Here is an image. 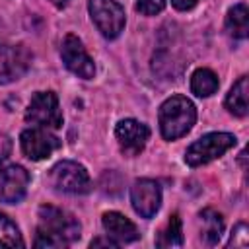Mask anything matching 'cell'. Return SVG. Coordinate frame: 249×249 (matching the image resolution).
I'll list each match as a JSON object with an SVG mask.
<instances>
[{
  "instance_id": "13",
  "label": "cell",
  "mask_w": 249,
  "mask_h": 249,
  "mask_svg": "<svg viewBox=\"0 0 249 249\" xmlns=\"http://www.w3.org/2000/svg\"><path fill=\"white\" fill-rule=\"evenodd\" d=\"M101 224H103V230L107 233L109 239H113L117 245H123V243H130V241H136L140 237L136 226L121 212L117 210H109L101 216Z\"/></svg>"
},
{
  "instance_id": "18",
  "label": "cell",
  "mask_w": 249,
  "mask_h": 249,
  "mask_svg": "<svg viewBox=\"0 0 249 249\" xmlns=\"http://www.w3.org/2000/svg\"><path fill=\"white\" fill-rule=\"evenodd\" d=\"M156 245L158 247H181L183 245V230H181L179 214H173L167 220V224L158 231Z\"/></svg>"
},
{
  "instance_id": "9",
  "label": "cell",
  "mask_w": 249,
  "mask_h": 249,
  "mask_svg": "<svg viewBox=\"0 0 249 249\" xmlns=\"http://www.w3.org/2000/svg\"><path fill=\"white\" fill-rule=\"evenodd\" d=\"M19 146H21V152L33 160V161H39V160H45L49 158L53 152H56L62 142L58 136H54L49 128H41V126H31V128H25L19 136Z\"/></svg>"
},
{
  "instance_id": "1",
  "label": "cell",
  "mask_w": 249,
  "mask_h": 249,
  "mask_svg": "<svg viewBox=\"0 0 249 249\" xmlns=\"http://www.w3.org/2000/svg\"><path fill=\"white\" fill-rule=\"evenodd\" d=\"M39 224H37V233H35V247H66L74 241L80 239L82 226L78 218H74L70 212L53 206V204H43L39 208Z\"/></svg>"
},
{
  "instance_id": "24",
  "label": "cell",
  "mask_w": 249,
  "mask_h": 249,
  "mask_svg": "<svg viewBox=\"0 0 249 249\" xmlns=\"http://www.w3.org/2000/svg\"><path fill=\"white\" fill-rule=\"evenodd\" d=\"M89 245H91V247H99V245H103V247H119V245H117L113 239H109V237H107V239H101V237L91 239V243H89Z\"/></svg>"
},
{
  "instance_id": "22",
  "label": "cell",
  "mask_w": 249,
  "mask_h": 249,
  "mask_svg": "<svg viewBox=\"0 0 249 249\" xmlns=\"http://www.w3.org/2000/svg\"><path fill=\"white\" fill-rule=\"evenodd\" d=\"M10 152H12V140L0 132V163L10 156Z\"/></svg>"
},
{
  "instance_id": "2",
  "label": "cell",
  "mask_w": 249,
  "mask_h": 249,
  "mask_svg": "<svg viewBox=\"0 0 249 249\" xmlns=\"http://www.w3.org/2000/svg\"><path fill=\"white\" fill-rule=\"evenodd\" d=\"M158 121L161 136L165 140H177L185 136L196 123V107L187 95L175 93L160 105Z\"/></svg>"
},
{
  "instance_id": "12",
  "label": "cell",
  "mask_w": 249,
  "mask_h": 249,
  "mask_svg": "<svg viewBox=\"0 0 249 249\" xmlns=\"http://www.w3.org/2000/svg\"><path fill=\"white\" fill-rule=\"evenodd\" d=\"M115 136L126 156H138L150 140V128L136 119H123L115 126Z\"/></svg>"
},
{
  "instance_id": "10",
  "label": "cell",
  "mask_w": 249,
  "mask_h": 249,
  "mask_svg": "<svg viewBox=\"0 0 249 249\" xmlns=\"http://www.w3.org/2000/svg\"><path fill=\"white\" fill-rule=\"evenodd\" d=\"M29 171L18 163H0V202L16 204L19 202L29 187Z\"/></svg>"
},
{
  "instance_id": "5",
  "label": "cell",
  "mask_w": 249,
  "mask_h": 249,
  "mask_svg": "<svg viewBox=\"0 0 249 249\" xmlns=\"http://www.w3.org/2000/svg\"><path fill=\"white\" fill-rule=\"evenodd\" d=\"M88 10L91 21L105 39H117L124 29V8L117 0H88Z\"/></svg>"
},
{
  "instance_id": "21",
  "label": "cell",
  "mask_w": 249,
  "mask_h": 249,
  "mask_svg": "<svg viewBox=\"0 0 249 249\" xmlns=\"http://www.w3.org/2000/svg\"><path fill=\"white\" fill-rule=\"evenodd\" d=\"M165 8V0H136V10L144 16H156Z\"/></svg>"
},
{
  "instance_id": "17",
  "label": "cell",
  "mask_w": 249,
  "mask_h": 249,
  "mask_svg": "<svg viewBox=\"0 0 249 249\" xmlns=\"http://www.w3.org/2000/svg\"><path fill=\"white\" fill-rule=\"evenodd\" d=\"M218 76L210 68H196L191 76V91L196 97H210L218 91Z\"/></svg>"
},
{
  "instance_id": "16",
  "label": "cell",
  "mask_w": 249,
  "mask_h": 249,
  "mask_svg": "<svg viewBox=\"0 0 249 249\" xmlns=\"http://www.w3.org/2000/svg\"><path fill=\"white\" fill-rule=\"evenodd\" d=\"M198 220H200V233H202L204 243L216 245L220 241V237H222V231H224L222 216L212 208H204L198 214Z\"/></svg>"
},
{
  "instance_id": "3",
  "label": "cell",
  "mask_w": 249,
  "mask_h": 249,
  "mask_svg": "<svg viewBox=\"0 0 249 249\" xmlns=\"http://www.w3.org/2000/svg\"><path fill=\"white\" fill-rule=\"evenodd\" d=\"M49 183L54 191L66 195H86L91 191V179L88 169L72 160H62L49 171Z\"/></svg>"
},
{
  "instance_id": "19",
  "label": "cell",
  "mask_w": 249,
  "mask_h": 249,
  "mask_svg": "<svg viewBox=\"0 0 249 249\" xmlns=\"http://www.w3.org/2000/svg\"><path fill=\"white\" fill-rule=\"evenodd\" d=\"M25 241L18 226L4 214H0V247H23Z\"/></svg>"
},
{
  "instance_id": "23",
  "label": "cell",
  "mask_w": 249,
  "mask_h": 249,
  "mask_svg": "<svg viewBox=\"0 0 249 249\" xmlns=\"http://www.w3.org/2000/svg\"><path fill=\"white\" fill-rule=\"evenodd\" d=\"M171 4H173L175 10H179V12H187V10L195 8V6L198 4V0H171Z\"/></svg>"
},
{
  "instance_id": "25",
  "label": "cell",
  "mask_w": 249,
  "mask_h": 249,
  "mask_svg": "<svg viewBox=\"0 0 249 249\" xmlns=\"http://www.w3.org/2000/svg\"><path fill=\"white\" fill-rule=\"evenodd\" d=\"M51 2H53V4L56 6V8H66L70 0H51Z\"/></svg>"
},
{
  "instance_id": "7",
  "label": "cell",
  "mask_w": 249,
  "mask_h": 249,
  "mask_svg": "<svg viewBox=\"0 0 249 249\" xmlns=\"http://www.w3.org/2000/svg\"><path fill=\"white\" fill-rule=\"evenodd\" d=\"M33 54L25 45H0V86L19 80L29 70Z\"/></svg>"
},
{
  "instance_id": "14",
  "label": "cell",
  "mask_w": 249,
  "mask_h": 249,
  "mask_svg": "<svg viewBox=\"0 0 249 249\" xmlns=\"http://www.w3.org/2000/svg\"><path fill=\"white\" fill-rule=\"evenodd\" d=\"M247 95H249V80L247 76H241L231 89L226 95V109L235 115V117H245L249 113V105H247Z\"/></svg>"
},
{
  "instance_id": "11",
  "label": "cell",
  "mask_w": 249,
  "mask_h": 249,
  "mask_svg": "<svg viewBox=\"0 0 249 249\" xmlns=\"http://www.w3.org/2000/svg\"><path fill=\"white\" fill-rule=\"evenodd\" d=\"M130 204L146 220L154 218L161 206V187L154 179H138L130 187Z\"/></svg>"
},
{
  "instance_id": "8",
  "label": "cell",
  "mask_w": 249,
  "mask_h": 249,
  "mask_svg": "<svg viewBox=\"0 0 249 249\" xmlns=\"http://www.w3.org/2000/svg\"><path fill=\"white\" fill-rule=\"evenodd\" d=\"M60 58L66 66V70H70L74 76L82 78V80H91L95 76V64L93 58L88 54V51L84 49L82 41L74 35L68 33L62 39L60 45Z\"/></svg>"
},
{
  "instance_id": "20",
  "label": "cell",
  "mask_w": 249,
  "mask_h": 249,
  "mask_svg": "<svg viewBox=\"0 0 249 249\" xmlns=\"http://www.w3.org/2000/svg\"><path fill=\"white\" fill-rule=\"evenodd\" d=\"M249 243V230H247V224L245 222H239L233 231H231V237L228 241V247H247Z\"/></svg>"
},
{
  "instance_id": "6",
  "label": "cell",
  "mask_w": 249,
  "mask_h": 249,
  "mask_svg": "<svg viewBox=\"0 0 249 249\" xmlns=\"http://www.w3.org/2000/svg\"><path fill=\"white\" fill-rule=\"evenodd\" d=\"M25 121L41 126V128H60L62 126V111L58 105V97L54 91H37L27 109H25Z\"/></svg>"
},
{
  "instance_id": "4",
  "label": "cell",
  "mask_w": 249,
  "mask_h": 249,
  "mask_svg": "<svg viewBox=\"0 0 249 249\" xmlns=\"http://www.w3.org/2000/svg\"><path fill=\"white\" fill-rule=\"evenodd\" d=\"M235 142H237V138L231 132H208V134L200 136L198 140H195L187 148L185 161L191 167L204 165V163L224 156L230 148L235 146Z\"/></svg>"
},
{
  "instance_id": "15",
  "label": "cell",
  "mask_w": 249,
  "mask_h": 249,
  "mask_svg": "<svg viewBox=\"0 0 249 249\" xmlns=\"http://www.w3.org/2000/svg\"><path fill=\"white\" fill-rule=\"evenodd\" d=\"M226 31L233 39H245L247 37V33H249V12H247V6L243 2L235 4L228 10Z\"/></svg>"
}]
</instances>
